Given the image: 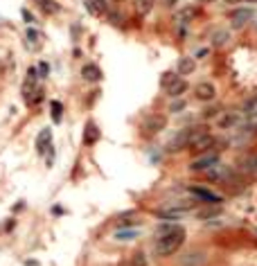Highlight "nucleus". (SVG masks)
Here are the masks:
<instances>
[{
    "mask_svg": "<svg viewBox=\"0 0 257 266\" xmlns=\"http://www.w3.org/2000/svg\"><path fill=\"white\" fill-rule=\"evenodd\" d=\"M183 242H185V230H183L181 226L176 228V230L167 232V234H160L158 239H156V255H160V257H169V255H174L178 248L183 246Z\"/></svg>",
    "mask_w": 257,
    "mask_h": 266,
    "instance_id": "nucleus-1",
    "label": "nucleus"
},
{
    "mask_svg": "<svg viewBox=\"0 0 257 266\" xmlns=\"http://www.w3.org/2000/svg\"><path fill=\"white\" fill-rule=\"evenodd\" d=\"M214 147V138L212 133L208 131L206 127H192V133H190V149L192 154H208L210 149Z\"/></svg>",
    "mask_w": 257,
    "mask_h": 266,
    "instance_id": "nucleus-2",
    "label": "nucleus"
},
{
    "mask_svg": "<svg viewBox=\"0 0 257 266\" xmlns=\"http://www.w3.org/2000/svg\"><path fill=\"white\" fill-rule=\"evenodd\" d=\"M162 86H165L167 95H172V97H181L183 93L187 91V81L183 79V77L169 75V72H167V75H165V79H162Z\"/></svg>",
    "mask_w": 257,
    "mask_h": 266,
    "instance_id": "nucleus-3",
    "label": "nucleus"
},
{
    "mask_svg": "<svg viewBox=\"0 0 257 266\" xmlns=\"http://www.w3.org/2000/svg\"><path fill=\"white\" fill-rule=\"evenodd\" d=\"M219 163V151H208V154H201L198 158H194L190 163L192 171H208L210 167H214Z\"/></svg>",
    "mask_w": 257,
    "mask_h": 266,
    "instance_id": "nucleus-4",
    "label": "nucleus"
},
{
    "mask_svg": "<svg viewBox=\"0 0 257 266\" xmlns=\"http://www.w3.org/2000/svg\"><path fill=\"white\" fill-rule=\"evenodd\" d=\"M190 133H192V127L181 129V131H178L174 138L169 140V144H167V151H169V154H178V151L187 149V147H190Z\"/></svg>",
    "mask_w": 257,
    "mask_h": 266,
    "instance_id": "nucleus-5",
    "label": "nucleus"
},
{
    "mask_svg": "<svg viewBox=\"0 0 257 266\" xmlns=\"http://www.w3.org/2000/svg\"><path fill=\"white\" fill-rule=\"evenodd\" d=\"M192 210L190 203H172L169 208H162V210H158V217L160 219H167V221H172V219H181L183 215H187V212Z\"/></svg>",
    "mask_w": 257,
    "mask_h": 266,
    "instance_id": "nucleus-6",
    "label": "nucleus"
},
{
    "mask_svg": "<svg viewBox=\"0 0 257 266\" xmlns=\"http://www.w3.org/2000/svg\"><path fill=\"white\" fill-rule=\"evenodd\" d=\"M206 176H208L210 181H223V183H228V181L237 179V176H235V171L230 169L228 165H221V163H217L214 167H210V169L206 171Z\"/></svg>",
    "mask_w": 257,
    "mask_h": 266,
    "instance_id": "nucleus-7",
    "label": "nucleus"
},
{
    "mask_svg": "<svg viewBox=\"0 0 257 266\" xmlns=\"http://www.w3.org/2000/svg\"><path fill=\"white\" fill-rule=\"evenodd\" d=\"M165 127H167V117L160 115V113H154V115H149V117H147L145 122H142L145 133H160Z\"/></svg>",
    "mask_w": 257,
    "mask_h": 266,
    "instance_id": "nucleus-8",
    "label": "nucleus"
},
{
    "mask_svg": "<svg viewBox=\"0 0 257 266\" xmlns=\"http://www.w3.org/2000/svg\"><path fill=\"white\" fill-rule=\"evenodd\" d=\"M253 16H255L253 9H235V12H230V20H233L235 29H239V27H244L246 23H250Z\"/></svg>",
    "mask_w": 257,
    "mask_h": 266,
    "instance_id": "nucleus-9",
    "label": "nucleus"
},
{
    "mask_svg": "<svg viewBox=\"0 0 257 266\" xmlns=\"http://www.w3.org/2000/svg\"><path fill=\"white\" fill-rule=\"evenodd\" d=\"M214 95H217V91H214V86L210 81H203L194 88V97H196L198 102H212Z\"/></svg>",
    "mask_w": 257,
    "mask_h": 266,
    "instance_id": "nucleus-10",
    "label": "nucleus"
},
{
    "mask_svg": "<svg viewBox=\"0 0 257 266\" xmlns=\"http://www.w3.org/2000/svg\"><path fill=\"white\" fill-rule=\"evenodd\" d=\"M239 171L248 176H257V154H248L239 158Z\"/></svg>",
    "mask_w": 257,
    "mask_h": 266,
    "instance_id": "nucleus-11",
    "label": "nucleus"
},
{
    "mask_svg": "<svg viewBox=\"0 0 257 266\" xmlns=\"http://www.w3.org/2000/svg\"><path fill=\"white\" fill-rule=\"evenodd\" d=\"M111 0H86V7L91 14H95V16H106L108 12H111Z\"/></svg>",
    "mask_w": 257,
    "mask_h": 266,
    "instance_id": "nucleus-12",
    "label": "nucleus"
},
{
    "mask_svg": "<svg viewBox=\"0 0 257 266\" xmlns=\"http://www.w3.org/2000/svg\"><path fill=\"white\" fill-rule=\"evenodd\" d=\"M192 194L196 196V199H201V201H206V203H212V205H219L223 199L219 194H214V192H210V190H203V187H192Z\"/></svg>",
    "mask_w": 257,
    "mask_h": 266,
    "instance_id": "nucleus-13",
    "label": "nucleus"
},
{
    "mask_svg": "<svg viewBox=\"0 0 257 266\" xmlns=\"http://www.w3.org/2000/svg\"><path fill=\"white\" fill-rule=\"evenodd\" d=\"M81 77L86 81H91V83H95V81H99L102 79V68L99 66H95V64H83L81 66Z\"/></svg>",
    "mask_w": 257,
    "mask_h": 266,
    "instance_id": "nucleus-14",
    "label": "nucleus"
},
{
    "mask_svg": "<svg viewBox=\"0 0 257 266\" xmlns=\"http://www.w3.org/2000/svg\"><path fill=\"white\" fill-rule=\"evenodd\" d=\"M52 131L50 129H43V131L39 133V138H36V151L39 154H45V149H52Z\"/></svg>",
    "mask_w": 257,
    "mask_h": 266,
    "instance_id": "nucleus-15",
    "label": "nucleus"
},
{
    "mask_svg": "<svg viewBox=\"0 0 257 266\" xmlns=\"http://www.w3.org/2000/svg\"><path fill=\"white\" fill-rule=\"evenodd\" d=\"M210 41H212V45H217V48H223V45L230 43V32L228 29H214V32L210 34Z\"/></svg>",
    "mask_w": 257,
    "mask_h": 266,
    "instance_id": "nucleus-16",
    "label": "nucleus"
},
{
    "mask_svg": "<svg viewBox=\"0 0 257 266\" xmlns=\"http://www.w3.org/2000/svg\"><path fill=\"white\" fill-rule=\"evenodd\" d=\"M196 14H198V9H196V7H192V5H190V7L178 9V12L174 14V18L178 20V23H190V20H192L194 16H196Z\"/></svg>",
    "mask_w": 257,
    "mask_h": 266,
    "instance_id": "nucleus-17",
    "label": "nucleus"
},
{
    "mask_svg": "<svg viewBox=\"0 0 257 266\" xmlns=\"http://www.w3.org/2000/svg\"><path fill=\"white\" fill-rule=\"evenodd\" d=\"M194 68H196V64H194L192 56H181L178 59V75H192Z\"/></svg>",
    "mask_w": 257,
    "mask_h": 266,
    "instance_id": "nucleus-18",
    "label": "nucleus"
},
{
    "mask_svg": "<svg viewBox=\"0 0 257 266\" xmlns=\"http://www.w3.org/2000/svg\"><path fill=\"white\" fill-rule=\"evenodd\" d=\"M99 140V131H97V127L93 122H88V127H86V131H83V144H95Z\"/></svg>",
    "mask_w": 257,
    "mask_h": 266,
    "instance_id": "nucleus-19",
    "label": "nucleus"
},
{
    "mask_svg": "<svg viewBox=\"0 0 257 266\" xmlns=\"http://www.w3.org/2000/svg\"><path fill=\"white\" fill-rule=\"evenodd\" d=\"M133 3H135V12H138V16H147V14H151L156 0H133Z\"/></svg>",
    "mask_w": 257,
    "mask_h": 266,
    "instance_id": "nucleus-20",
    "label": "nucleus"
},
{
    "mask_svg": "<svg viewBox=\"0 0 257 266\" xmlns=\"http://www.w3.org/2000/svg\"><path fill=\"white\" fill-rule=\"evenodd\" d=\"M239 120H241L239 113H225L219 124H221V129H233V127H237L239 124Z\"/></svg>",
    "mask_w": 257,
    "mask_h": 266,
    "instance_id": "nucleus-21",
    "label": "nucleus"
},
{
    "mask_svg": "<svg viewBox=\"0 0 257 266\" xmlns=\"http://www.w3.org/2000/svg\"><path fill=\"white\" fill-rule=\"evenodd\" d=\"M25 36H27V45H32V48H41V34L36 32L34 27H27Z\"/></svg>",
    "mask_w": 257,
    "mask_h": 266,
    "instance_id": "nucleus-22",
    "label": "nucleus"
},
{
    "mask_svg": "<svg viewBox=\"0 0 257 266\" xmlns=\"http://www.w3.org/2000/svg\"><path fill=\"white\" fill-rule=\"evenodd\" d=\"M36 3L41 5V9H43L45 14H56V12H59V9H61L59 5L54 3V0H36Z\"/></svg>",
    "mask_w": 257,
    "mask_h": 266,
    "instance_id": "nucleus-23",
    "label": "nucleus"
},
{
    "mask_svg": "<svg viewBox=\"0 0 257 266\" xmlns=\"http://www.w3.org/2000/svg\"><path fill=\"white\" fill-rule=\"evenodd\" d=\"M135 237H138V230H135V228H131V230L120 228V230L115 232V239H122V242H129V239H135Z\"/></svg>",
    "mask_w": 257,
    "mask_h": 266,
    "instance_id": "nucleus-24",
    "label": "nucleus"
},
{
    "mask_svg": "<svg viewBox=\"0 0 257 266\" xmlns=\"http://www.w3.org/2000/svg\"><path fill=\"white\" fill-rule=\"evenodd\" d=\"M244 129H250V131H257V111H253V113H246Z\"/></svg>",
    "mask_w": 257,
    "mask_h": 266,
    "instance_id": "nucleus-25",
    "label": "nucleus"
},
{
    "mask_svg": "<svg viewBox=\"0 0 257 266\" xmlns=\"http://www.w3.org/2000/svg\"><path fill=\"white\" fill-rule=\"evenodd\" d=\"M50 106H52V120H54V122H61V115H64V104H61V102H52Z\"/></svg>",
    "mask_w": 257,
    "mask_h": 266,
    "instance_id": "nucleus-26",
    "label": "nucleus"
},
{
    "mask_svg": "<svg viewBox=\"0 0 257 266\" xmlns=\"http://www.w3.org/2000/svg\"><path fill=\"white\" fill-rule=\"evenodd\" d=\"M217 215H221V208L214 205V208H206V210L198 212V219H212V217H217Z\"/></svg>",
    "mask_w": 257,
    "mask_h": 266,
    "instance_id": "nucleus-27",
    "label": "nucleus"
},
{
    "mask_svg": "<svg viewBox=\"0 0 257 266\" xmlns=\"http://www.w3.org/2000/svg\"><path fill=\"white\" fill-rule=\"evenodd\" d=\"M253 111H257V93H253V95L244 102V113H253Z\"/></svg>",
    "mask_w": 257,
    "mask_h": 266,
    "instance_id": "nucleus-28",
    "label": "nucleus"
},
{
    "mask_svg": "<svg viewBox=\"0 0 257 266\" xmlns=\"http://www.w3.org/2000/svg\"><path fill=\"white\" fill-rule=\"evenodd\" d=\"M176 228H178V223H160V226L156 228V234L160 237V234H167V232L176 230Z\"/></svg>",
    "mask_w": 257,
    "mask_h": 266,
    "instance_id": "nucleus-29",
    "label": "nucleus"
},
{
    "mask_svg": "<svg viewBox=\"0 0 257 266\" xmlns=\"http://www.w3.org/2000/svg\"><path fill=\"white\" fill-rule=\"evenodd\" d=\"M106 18H108V20H111V23H113V25H120V23H122V20H124V16H122V14H118V12H113V9H111V12H108V14H106Z\"/></svg>",
    "mask_w": 257,
    "mask_h": 266,
    "instance_id": "nucleus-30",
    "label": "nucleus"
},
{
    "mask_svg": "<svg viewBox=\"0 0 257 266\" xmlns=\"http://www.w3.org/2000/svg\"><path fill=\"white\" fill-rule=\"evenodd\" d=\"M131 264H133V266H147L145 255H142V253H135L133 257H131Z\"/></svg>",
    "mask_w": 257,
    "mask_h": 266,
    "instance_id": "nucleus-31",
    "label": "nucleus"
},
{
    "mask_svg": "<svg viewBox=\"0 0 257 266\" xmlns=\"http://www.w3.org/2000/svg\"><path fill=\"white\" fill-rule=\"evenodd\" d=\"M183 108H185V104H183V102H174V104L169 106V111L174 113V111H183Z\"/></svg>",
    "mask_w": 257,
    "mask_h": 266,
    "instance_id": "nucleus-32",
    "label": "nucleus"
},
{
    "mask_svg": "<svg viewBox=\"0 0 257 266\" xmlns=\"http://www.w3.org/2000/svg\"><path fill=\"white\" fill-rule=\"evenodd\" d=\"M20 14H23V18L27 20V23H34V16H32V14L27 12V9H23V12H20Z\"/></svg>",
    "mask_w": 257,
    "mask_h": 266,
    "instance_id": "nucleus-33",
    "label": "nucleus"
},
{
    "mask_svg": "<svg viewBox=\"0 0 257 266\" xmlns=\"http://www.w3.org/2000/svg\"><path fill=\"white\" fill-rule=\"evenodd\" d=\"M39 70H41V75H43V77H48V72H50V66H48V64H41V66H39Z\"/></svg>",
    "mask_w": 257,
    "mask_h": 266,
    "instance_id": "nucleus-34",
    "label": "nucleus"
},
{
    "mask_svg": "<svg viewBox=\"0 0 257 266\" xmlns=\"http://www.w3.org/2000/svg\"><path fill=\"white\" fill-rule=\"evenodd\" d=\"M237 3H246V0H225V5H237Z\"/></svg>",
    "mask_w": 257,
    "mask_h": 266,
    "instance_id": "nucleus-35",
    "label": "nucleus"
},
{
    "mask_svg": "<svg viewBox=\"0 0 257 266\" xmlns=\"http://www.w3.org/2000/svg\"><path fill=\"white\" fill-rule=\"evenodd\" d=\"M201 5H210V3H214V0H198Z\"/></svg>",
    "mask_w": 257,
    "mask_h": 266,
    "instance_id": "nucleus-36",
    "label": "nucleus"
},
{
    "mask_svg": "<svg viewBox=\"0 0 257 266\" xmlns=\"http://www.w3.org/2000/svg\"><path fill=\"white\" fill-rule=\"evenodd\" d=\"M111 3H124V0H111Z\"/></svg>",
    "mask_w": 257,
    "mask_h": 266,
    "instance_id": "nucleus-37",
    "label": "nucleus"
},
{
    "mask_svg": "<svg viewBox=\"0 0 257 266\" xmlns=\"http://www.w3.org/2000/svg\"><path fill=\"white\" fill-rule=\"evenodd\" d=\"M246 3H257V0H246Z\"/></svg>",
    "mask_w": 257,
    "mask_h": 266,
    "instance_id": "nucleus-38",
    "label": "nucleus"
}]
</instances>
